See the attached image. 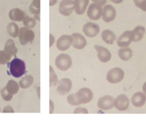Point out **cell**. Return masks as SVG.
I'll return each mask as SVG.
<instances>
[{
	"instance_id": "obj_1",
	"label": "cell",
	"mask_w": 146,
	"mask_h": 120,
	"mask_svg": "<svg viewBox=\"0 0 146 120\" xmlns=\"http://www.w3.org/2000/svg\"><path fill=\"white\" fill-rule=\"evenodd\" d=\"M9 72H7L9 75L13 76L14 77H21L23 75L26 74V64L22 59L19 58H14L11 60L7 65Z\"/></svg>"
},
{
	"instance_id": "obj_2",
	"label": "cell",
	"mask_w": 146,
	"mask_h": 120,
	"mask_svg": "<svg viewBox=\"0 0 146 120\" xmlns=\"http://www.w3.org/2000/svg\"><path fill=\"white\" fill-rule=\"evenodd\" d=\"M55 64L56 67L61 71H67L68 68H70L72 65V60L71 57L67 54H60L57 57L56 60H55Z\"/></svg>"
},
{
	"instance_id": "obj_3",
	"label": "cell",
	"mask_w": 146,
	"mask_h": 120,
	"mask_svg": "<svg viewBox=\"0 0 146 120\" xmlns=\"http://www.w3.org/2000/svg\"><path fill=\"white\" fill-rule=\"evenodd\" d=\"M19 42L22 45H25L29 43H32L35 38V33L34 31L24 26L19 29V35H18Z\"/></svg>"
},
{
	"instance_id": "obj_4",
	"label": "cell",
	"mask_w": 146,
	"mask_h": 120,
	"mask_svg": "<svg viewBox=\"0 0 146 120\" xmlns=\"http://www.w3.org/2000/svg\"><path fill=\"white\" fill-rule=\"evenodd\" d=\"M124 77V72L120 67H114L111 69L107 74V80L111 84H117L121 82Z\"/></svg>"
},
{
	"instance_id": "obj_5",
	"label": "cell",
	"mask_w": 146,
	"mask_h": 120,
	"mask_svg": "<svg viewBox=\"0 0 146 120\" xmlns=\"http://www.w3.org/2000/svg\"><path fill=\"white\" fill-rule=\"evenodd\" d=\"M74 10V1L73 0H62L59 3L58 11L62 16H70Z\"/></svg>"
},
{
	"instance_id": "obj_6",
	"label": "cell",
	"mask_w": 146,
	"mask_h": 120,
	"mask_svg": "<svg viewBox=\"0 0 146 120\" xmlns=\"http://www.w3.org/2000/svg\"><path fill=\"white\" fill-rule=\"evenodd\" d=\"M71 88H72V82L68 78H63V79L58 82L57 92L58 93V95L65 96L70 93Z\"/></svg>"
},
{
	"instance_id": "obj_7",
	"label": "cell",
	"mask_w": 146,
	"mask_h": 120,
	"mask_svg": "<svg viewBox=\"0 0 146 120\" xmlns=\"http://www.w3.org/2000/svg\"><path fill=\"white\" fill-rule=\"evenodd\" d=\"M76 95L81 104H87L93 99V92L90 88H88V87L80 88L76 93Z\"/></svg>"
},
{
	"instance_id": "obj_8",
	"label": "cell",
	"mask_w": 146,
	"mask_h": 120,
	"mask_svg": "<svg viewBox=\"0 0 146 120\" xmlns=\"http://www.w3.org/2000/svg\"><path fill=\"white\" fill-rule=\"evenodd\" d=\"M102 14V8L99 5L91 4L90 7H88V10H87V15L90 20L96 21L100 18Z\"/></svg>"
},
{
	"instance_id": "obj_9",
	"label": "cell",
	"mask_w": 146,
	"mask_h": 120,
	"mask_svg": "<svg viewBox=\"0 0 146 120\" xmlns=\"http://www.w3.org/2000/svg\"><path fill=\"white\" fill-rule=\"evenodd\" d=\"M115 16H116V10L112 6H111V5H106V6L102 8V17L104 22H106V23L111 22L115 19Z\"/></svg>"
},
{
	"instance_id": "obj_10",
	"label": "cell",
	"mask_w": 146,
	"mask_h": 120,
	"mask_svg": "<svg viewBox=\"0 0 146 120\" xmlns=\"http://www.w3.org/2000/svg\"><path fill=\"white\" fill-rule=\"evenodd\" d=\"M83 33L85 36H89V38H94L100 32V26L92 22H88L83 26Z\"/></svg>"
},
{
	"instance_id": "obj_11",
	"label": "cell",
	"mask_w": 146,
	"mask_h": 120,
	"mask_svg": "<svg viewBox=\"0 0 146 120\" xmlns=\"http://www.w3.org/2000/svg\"><path fill=\"white\" fill-rule=\"evenodd\" d=\"M71 38H72L71 45L75 49L80 50V49H83L86 47V45H87L86 38L81 34H80V33L72 34L71 35Z\"/></svg>"
},
{
	"instance_id": "obj_12",
	"label": "cell",
	"mask_w": 146,
	"mask_h": 120,
	"mask_svg": "<svg viewBox=\"0 0 146 120\" xmlns=\"http://www.w3.org/2000/svg\"><path fill=\"white\" fill-rule=\"evenodd\" d=\"M130 100L125 95H120L114 99V107H115L119 111H124L127 108H129Z\"/></svg>"
},
{
	"instance_id": "obj_13",
	"label": "cell",
	"mask_w": 146,
	"mask_h": 120,
	"mask_svg": "<svg viewBox=\"0 0 146 120\" xmlns=\"http://www.w3.org/2000/svg\"><path fill=\"white\" fill-rule=\"evenodd\" d=\"M114 107V98L111 96H102L98 100V107L102 110H110Z\"/></svg>"
},
{
	"instance_id": "obj_14",
	"label": "cell",
	"mask_w": 146,
	"mask_h": 120,
	"mask_svg": "<svg viewBox=\"0 0 146 120\" xmlns=\"http://www.w3.org/2000/svg\"><path fill=\"white\" fill-rule=\"evenodd\" d=\"M72 44V38L71 36L68 35H63L59 38L57 41V48L61 51H66L68 48L70 47V45Z\"/></svg>"
},
{
	"instance_id": "obj_15",
	"label": "cell",
	"mask_w": 146,
	"mask_h": 120,
	"mask_svg": "<svg viewBox=\"0 0 146 120\" xmlns=\"http://www.w3.org/2000/svg\"><path fill=\"white\" fill-rule=\"evenodd\" d=\"M131 42H133V36H132L131 31H125L117 39V45L120 47H128V45H130Z\"/></svg>"
},
{
	"instance_id": "obj_16",
	"label": "cell",
	"mask_w": 146,
	"mask_h": 120,
	"mask_svg": "<svg viewBox=\"0 0 146 120\" xmlns=\"http://www.w3.org/2000/svg\"><path fill=\"white\" fill-rule=\"evenodd\" d=\"M94 48L98 53V57H99L100 62L107 63V62L110 61V60H111V54L107 48H105L104 47H102V45H95Z\"/></svg>"
},
{
	"instance_id": "obj_17",
	"label": "cell",
	"mask_w": 146,
	"mask_h": 120,
	"mask_svg": "<svg viewBox=\"0 0 146 120\" xmlns=\"http://www.w3.org/2000/svg\"><path fill=\"white\" fill-rule=\"evenodd\" d=\"M90 0H74V10L77 15H83L89 6Z\"/></svg>"
},
{
	"instance_id": "obj_18",
	"label": "cell",
	"mask_w": 146,
	"mask_h": 120,
	"mask_svg": "<svg viewBox=\"0 0 146 120\" xmlns=\"http://www.w3.org/2000/svg\"><path fill=\"white\" fill-rule=\"evenodd\" d=\"M8 16L14 22H17V21L20 22V21H23V19H24L26 16H25V12L23 10H21V9L13 8L9 11Z\"/></svg>"
},
{
	"instance_id": "obj_19",
	"label": "cell",
	"mask_w": 146,
	"mask_h": 120,
	"mask_svg": "<svg viewBox=\"0 0 146 120\" xmlns=\"http://www.w3.org/2000/svg\"><path fill=\"white\" fill-rule=\"evenodd\" d=\"M146 102V96L144 93H138L134 94L131 98V104L134 105L135 107H141L145 104Z\"/></svg>"
},
{
	"instance_id": "obj_20",
	"label": "cell",
	"mask_w": 146,
	"mask_h": 120,
	"mask_svg": "<svg viewBox=\"0 0 146 120\" xmlns=\"http://www.w3.org/2000/svg\"><path fill=\"white\" fill-rule=\"evenodd\" d=\"M102 38L106 44L111 45V44H113L114 41L116 40V35L111 30L105 29L102 33Z\"/></svg>"
},
{
	"instance_id": "obj_21",
	"label": "cell",
	"mask_w": 146,
	"mask_h": 120,
	"mask_svg": "<svg viewBox=\"0 0 146 120\" xmlns=\"http://www.w3.org/2000/svg\"><path fill=\"white\" fill-rule=\"evenodd\" d=\"M118 56L123 61H127V60H130L132 57V50L128 47H121L118 51Z\"/></svg>"
},
{
	"instance_id": "obj_22",
	"label": "cell",
	"mask_w": 146,
	"mask_h": 120,
	"mask_svg": "<svg viewBox=\"0 0 146 120\" xmlns=\"http://www.w3.org/2000/svg\"><path fill=\"white\" fill-rule=\"evenodd\" d=\"M29 11L35 16L36 19L39 20L40 14V0H33L29 6Z\"/></svg>"
},
{
	"instance_id": "obj_23",
	"label": "cell",
	"mask_w": 146,
	"mask_h": 120,
	"mask_svg": "<svg viewBox=\"0 0 146 120\" xmlns=\"http://www.w3.org/2000/svg\"><path fill=\"white\" fill-rule=\"evenodd\" d=\"M131 32H132V36H133V42H139L143 38L145 33V28L141 26H138Z\"/></svg>"
},
{
	"instance_id": "obj_24",
	"label": "cell",
	"mask_w": 146,
	"mask_h": 120,
	"mask_svg": "<svg viewBox=\"0 0 146 120\" xmlns=\"http://www.w3.org/2000/svg\"><path fill=\"white\" fill-rule=\"evenodd\" d=\"M4 50L6 52H7L10 56H16L17 54V48L15 42H14L13 39H8L7 41V43L5 44Z\"/></svg>"
},
{
	"instance_id": "obj_25",
	"label": "cell",
	"mask_w": 146,
	"mask_h": 120,
	"mask_svg": "<svg viewBox=\"0 0 146 120\" xmlns=\"http://www.w3.org/2000/svg\"><path fill=\"white\" fill-rule=\"evenodd\" d=\"M19 27H18L17 24L16 22H11L9 23V24L7 25V31L8 35L12 36V38H17V36H18V35H19Z\"/></svg>"
},
{
	"instance_id": "obj_26",
	"label": "cell",
	"mask_w": 146,
	"mask_h": 120,
	"mask_svg": "<svg viewBox=\"0 0 146 120\" xmlns=\"http://www.w3.org/2000/svg\"><path fill=\"white\" fill-rule=\"evenodd\" d=\"M33 83H34V77L31 75H27L23 77L22 79H20L18 84H19L21 88L26 89V88H29V86L33 85Z\"/></svg>"
},
{
	"instance_id": "obj_27",
	"label": "cell",
	"mask_w": 146,
	"mask_h": 120,
	"mask_svg": "<svg viewBox=\"0 0 146 120\" xmlns=\"http://www.w3.org/2000/svg\"><path fill=\"white\" fill-rule=\"evenodd\" d=\"M6 87H7V90H8L9 92H10L11 94L15 95V94L17 93L18 90H19L20 86H19V84H17V83L16 81H14V80H9V81L7 82V84Z\"/></svg>"
},
{
	"instance_id": "obj_28",
	"label": "cell",
	"mask_w": 146,
	"mask_h": 120,
	"mask_svg": "<svg viewBox=\"0 0 146 120\" xmlns=\"http://www.w3.org/2000/svg\"><path fill=\"white\" fill-rule=\"evenodd\" d=\"M58 82V76L56 75V73H55L53 67H49V86L52 87L56 85Z\"/></svg>"
},
{
	"instance_id": "obj_29",
	"label": "cell",
	"mask_w": 146,
	"mask_h": 120,
	"mask_svg": "<svg viewBox=\"0 0 146 120\" xmlns=\"http://www.w3.org/2000/svg\"><path fill=\"white\" fill-rule=\"evenodd\" d=\"M23 24L27 28H33L36 26V19L31 16H25V18L23 19Z\"/></svg>"
},
{
	"instance_id": "obj_30",
	"label": "cell",
	"mask_w": 146,
	"mask_h": 120,
	"mask_svg": "<svg viewBox=\"0 0 146 120\" xmlns=\"http://www.w3.org/2000/svg\"><path fill=\"white\" fill-rule=\"evenodd\" d=\"M11 57L12 56H10V55L5 51V50H0V64L1 65L8 64V62L10 61Z\"/></svg>"
},
{
	"instance_id": "obj_31",
	"label": "cell",
	"mask_w": 146,
	"mask_h": 120,
	"mask_svg": "<svg viewBox=\"0 0 146 120\" xmlns=\"http://www.w3.org/2000/svg\"><path fill=\"white\" fill-rule=\"evenodd\" d=\"M67 101H68V103L71 105H80L81 103H80V101L79 100V98H78V96L75 94H70V96L67 98Z\"/></svg>"
},
{
	"instance_id": "obj_32",
	"label": "cell",
	"mask_w": 146,
	"mask_h": 120,
	"mask_svg": "<svg viewBox=\"0 0 146 120\" xmlns=\"http://www.w3.org/2000/svg\"><path fill=\"white\" fill-rule=\"evenodd\" d=\"M0 94H1L2 98L5 101H10L13 98V96H14L13 94H11L10 92L7 90V88L6 86H5L3 89H1V91H0Z\"/></svg>"
},
{
	"instance_id": "obj_33",
	"label": "cell",
	"mask_w": 146,
	"mask_h": 120,
	"mask_svg": "<svg viewBox=\"0 0 146 120\" xmlns=\"http://www.w3.org/2000/svg\"><path fill=\"white\" fill-rule=\"evenodd\" d=\"M135 6L146 12V0H133Z\"/></svg>"
},
{
	"instance_id": "obj_34",
	"label": "cell",
	"mask_w": 146,
	"mask_h": 120,
	"mask_svg": "<svg viewBox=\"0 0 146 120\" xmlns=\"http://www.w3.org/2000/svg\"><path fill=\"white\" fill-rule=\"evenodd\" d=\"M89 111L84 107H78L74 110V114H88Z\"/></svg>"
},
{
	"instance_id": "obj_35",
	"label": "cell",
	"mask_w": 146,
	"mask_h": 120,
	"mask_svg": "<svg viewBox=\"0 0 146 120\" xmlns=\"http://www.w3.org/2000/svg\"><path fill=\"white\" fill-rule=\"evenodd\" d=\"M91 1L93 2V4H96V5H99V6L102 7L104 6L105 4H106L107 0H91Z\"/></svg>"
},
{
	"instance_id": "obj_36",
	"label": "cell",
	"mask_w": 146,
	"mask_h": 120,
	"mask_svg": "<svg viewBox=\"0 0 146 120\" xmlns=\"http://www.w3.org/2000/svg\"><path fill=\"white\" fill-rule=\"evenodd\" d=\"M14 112H15V110L13 109L11 105H7V107L3 109V113H14Z\"/></svg>"
},
{
	"instance_id": "obj_37",
	"label": "cell",
	"mask_w": 146,
	"mask_h": 120,
	"mask_svg": "<svg viewBox=\"0 0 146 120\" xmlns=\"http://www.w3.org/2000/svg\"><path fill=\"white\" fill-rule=\"evenodd\" d=\"M55 42V38L52 34H49V47H52Z\"/></svg>"
},
{
	"instance_id": "obj_38",
	"label": "cell",
	"mask_w": 146,
	"mask_h": 120,
	"mask_svg": "<svg viewBox=\"0 0 146 120\" xmlns=\"http://www.w3.org/2000/svg\"><path fill=\"white\" fill-rule=\"evenodd\" d=\"M49 107H50V109H49V113H50V114H52L53 111H54V104H53V101H52L51 99L49 100Z\"/></svg>"
},
{
	"instance_id": "obj_39",
	"label": "cell",
	"mask_w": 146,
	"mask_h": 120,
	"mask_svg": "<svg viewBox=\"0 0 146 120\" xmlns=\"http://www.w3.org/2000/svg\"><path fill=\"white\" fill-rule=\"evenodd\" d=\"M58 2V0H49V6H54V5H56Z\"/></svg>"
},
{
	"instance_id": "obj_40",
	"label": "cell",
	"mask_w": 146,
	"mask_h": 120,
	"mask_svg": "<svg viewBox=\"0 0 146 120\" xmlns=\"http://www.w3.org/2000/svg\"><path fill=\"white\" fill-rule=\"evenodd\" d=\"M111 2H113V3H115V4H121L123 0H111Z\"/></svg>"
},
{
	"instance_id": "obj_41",
	"label": "cell",
	"mask_w": 146,
	"mask_h": 120,
	"mask_svg": "<svg viewBox=\"0 0 146 120\" xmlns=\"http://www.w3.org/2000/svg\"><path fill=\"white\" fill-rule=\"evenodd\" d=\"M143 93L146 95V82L143 84Z\"/></svg>"
},
{
	"instance_id": "obj_42",
	"label": "cell",
	"mask_w": 146,
	"mask_h": 120,
	"mask_svg": "<svg viewBox=\"0 0 146 120\" xmlns=\"http://www.w3.org/2000/svg\"><path fill=\"white\" fill-rule=\"evenodd\" d=\"M0 112H1V109H0Z\"/></svg>"
},
{
	"instance_id": "obj_43",
	"label": "cell",
	"mask_w": 146,
	"mask_h": 120,
	"mask_svg": "<svg viewBox=\"0 0 146 120\" xmlns=\"http://www.w3.org/2000/svg\"><path fill=\"white\" fill-rule=\"evenodd\" d=\"M0 91H1V90H0Z\"/></svg>"
}]
</instances>
